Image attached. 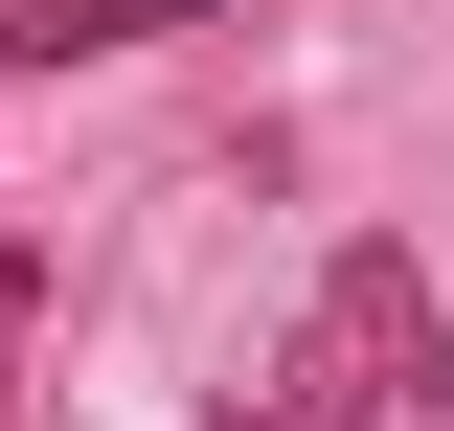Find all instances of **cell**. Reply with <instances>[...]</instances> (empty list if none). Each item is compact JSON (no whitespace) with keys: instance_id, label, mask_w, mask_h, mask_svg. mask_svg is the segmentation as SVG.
Listing matches in <instances>:
<instances>
[{"instance_id":"obj_2","label":"cell","mask_w":454,"mask_h":431,"mask_svg":"<svg viewBox=\"0 0 454 431\" xmlns=\"http://www.w3.org/2000/svg\"><path fill=\"white\" fill-rule=\"evenodd\" d=\"M160 23H205V0H23L0 46H23V68H114V46H160Z\"/></svg>"},{"instance_id":"obj_3","label":"cell","mask_w":454,"mask_h":431,"mask_svg":"<svg viewBox=\"0 0 454 431\" xmlns=\"http://www.w3.org/2000/svg\"><path fill=\"white\" fill-rule=\"evenodd\" d=\"M23 318H46V250H0V341H23Z\"/></svg>"},{"instance_id":"obj_1","label":"cell","mask_w":454,"mask_h":431,"mask_svg":"<svg viewBox=\"0 0 454 431\" xmlns=\"http://www.w3.org/2000/svg\"><path fill=\"white\" fill-rule=\"evenodd\" d=\"M409 386H454V318H432V272H409V250H340V272H318V318H295V364L250 386L227 431H387Z\"/></svg>"}]
</instances>
